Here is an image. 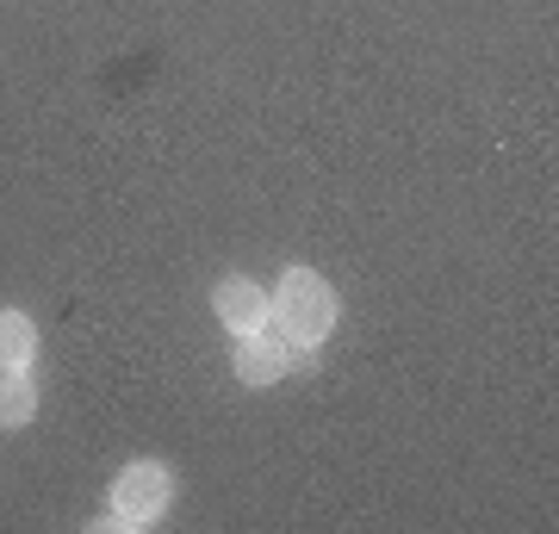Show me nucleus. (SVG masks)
<instances>
[{"label":"nucleus","mask_w":559,"mask_h":534,"mask_svg":"<svg viewBox=\"0 0 559 534\" xmlns=\"http://www.w3.org/2000/svg\"><path fill=\"white\" fill-rule=\"evenodd\" d=\"M267 323H274V336L286 342V348L323 342L336 330V293H330V280L311 274V268H293V274L267 293Z\"/></svg>","instance_id":"1"},{"label":"nucleus","mask_w":559,"mask_h":534,"mask_svg":"<svg viewBox=\"0 0 559 534\" xmlns=\"http://www.w3.org/2000/svg\"><path fill=\"white\" fill-rule=\"evenodd\" d=\"M168 473H162L156 460H138V466H124L112 478V529H150L162 510H168Z\"/></svg>","instance_id":"2"},{"label":"nucleus","mask_w":559,"mask_h":534,"mask_svg":"<svg viewBox=\"0 0 559 534\" xmlns=\"http://www.w3.org/2000/svg\"><path fill=\"white\" fill-rule=\"evenodd\" d=\"M212 311L230 336H249V330H267V293H261L249 274H230L218 280V293H212Z\"/></svg>","instance_id":"3"},{"label":"nucleus","mask_w":559,"mask_h":534,"mask_svg":"<svg viewBox=\"0 0 559 534\" xmlns=\"http://www.w3.org/2000/svg\"><path fill=\"white\" fill-rule=\"evenodd\" d=\"M230 367H237L242 385H274V379L293 367V348H286L274 330H249V336H237V355H230Z\"/></svg>","instance_id":"4"},{"label":"nucleus","mask_w":559,"mask_h":534,"mask_svg":"<svg viewBox=\"0 0 559 534\" xmlns=\"http://www.w3.org/2000/svg\"><path fill=\"white\" fill-rule=\"evenodd\" d=\"M32 416H38V379H32V367L0 373V423L7 429H25Z\"/></svg>","instance_id":"5"},{"label":"nucleus","mask_w":559,"mask_h":534,"mask_svg":"<svg viewBox=\"0 0 559 534\" xmlns=\"http://www.w3.org/2000/svg\"><path fill=\"white\" fill-rule=\"evenodd\" d=\"M32 355H38V323L25 311H0V373L32 367Z\"/></svg>","instance_id":"6"}]
</instances>
